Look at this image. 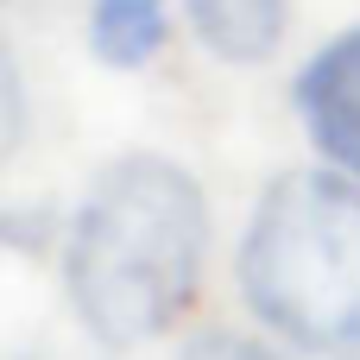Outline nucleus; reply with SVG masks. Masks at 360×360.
Wrapping results in <instances>:
<instances>
[{"mask_svg": "<svg viewBox=\"0 0 360 360\" xmlns=\"http://www.w3.org/2000/svg\"><path fill=\"white\" fill-rule=\"evenodd\" d=\"M297 114L310 139L360 184V25L310 57V70L297 76Z\"/></svg>", "mask_w": 360, "mask_h": 360, "instance_id": "nucleus-3", "label": "nucleus"}, {"mask_svg": "<svg viewBox=\"0 0 360 360\" xmlns=\"http://www.w3.org/2000/svg\"><path fill=\"white\" fill-rule=\"evenodd\" d=\"M184 360H285L278 348H266V342H247V335H228V329H215V335H196Z\"/></svg>", "mask_w": 360, "mask_h": 360, "instance_id": "nucleus-6", "label": "nucleus"}, {"mask_svg": "<svg viewBox=\"0 0 360 360\" xmlns=\"http://www.w3.org/2000/svg\"><path fill=\"white\" fill-rule=\"evenodd\" d=\"M89 44L114 70H139L165 44V0H95L89 13Z\"/></svg>", "mask_w": 360, "mask_h": 360, "instance_id": "nucleus-5", "label": "nucleus"}, {"mask_svg": "<svg viewBox=\"0 0 360 360\" xmlns=\"http://www.w3.org/2000/svg\"><path fill=\"white\" fill-rule=\"evenodd\" d=\"M209 259V202L196 177L158 152L114 158L63 247V285L101 348H139L184 316Z\"/></svg>", "mask_w": 360, "mask_h": 360, "instance_id": "nucleus-1", "label": "nucleus"}, {"mask_svg": "<svg viewBox=\"0 0 360 360\" xmlns=\"http://www.w3.org/2000/svg\"><path fill=\"white\" fill-rule=\"evenodd\" d=\"M184 6H190L196 38L228 63L272 57L285 38V13H291V0H184Z\"/></svg>", "mask_w": 360, "mask_h": 360, "instance_id": "nucleus-4", "label": "nucleus"}, {"mask_svg": "<svg viewBox=\"0 0 360 360\" xmlns=\"http://www.w3.org/2000/svg\"><path fill=\"white\" fill-rule=\"evenodd\" d=\"M240 297L323 360H360V184L285 171L240 234Z\"/></svg>", "mask_w": 360, "mask_h": 360, "instance_id": "nucleus-2", "label": "nucleus"}]
</instances>
